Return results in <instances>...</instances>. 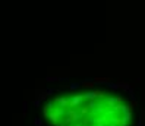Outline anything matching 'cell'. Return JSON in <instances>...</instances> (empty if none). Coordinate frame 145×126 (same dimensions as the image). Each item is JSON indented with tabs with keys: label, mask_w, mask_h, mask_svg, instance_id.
<instances>
[{
	"label": "cell",
	"mask_w": 145,
	"mask_h": 126,
	"mask_svg": "<svg viewBox=\"0 0 145 126\" xmlns=\"http://www.w3.org/2000/svg\"><path fill=\"white\" fill-rule=\"evenodd\" d=\"M84 98H85V95H78V97L75 95V97L72 98V101H70V107H75V106H78V104L84 100Z\"/></svg>",
	"instance_id": "cell-1"
},
{
	"label": "cell",
	"mask_w": 145,
	"mask_h": 126,
	"mask_svg": "<svg viewBox=\"0 0 145 126\" xmlns=\"http://www.w3.org/2000/svg\"><path fill=\"white\" fill-rule=\"evenodd\" d=\"M107 87H109L110 90H113V91H116V90L122 88V84H113V82H107Z\"/></svg>",
	"instance_id": "cell-2"
},
{
	"label": "cell",
	"mask_w": 145,
	"mask_h": 126,
	"mask_svg": "<svg viewBox=\"0 0 145 126\" xmlns=\"http://www.w3.org/2000/svg\"><path fill=\"white\" fill-rule=\"evenodd\" d=\"M56 101H59L60 104H62V107H65V106L68 104V100H66V98H57Z\"/></svg>",
	"instance_id": "cell-3"
},
{
	"label": "cell",
	"mask_w": 145,
	"mask_h": 126,
	"mask_svg": "<svg viewBox=\"0 0 145 126\" xmlns=\"http://www.w3.org/2000/svg\"><path fill=\"white\" fill-rule=\"evenodd\" d=\"M78 88H79V84H70L69 85V90H70V91H75Z\"/></svg>",
	"instance_id": "cell-4"
},
{
	"label": "cell",
	"mask_w": 145,
	"mask_h": 126,
	"mask_svg": "<svg viewBox=\"0 0 145 126\" xmlns=\"http://www.w3.org/2000/svg\"><path fill=\"white\" fill-rule=\"evenodd\" d=\"M34 125H35V126H41V125H43V122H41V119H40V117H37V119H35V120H34Z\"/></svg>",
	"instance_id": "cell-5"
},
{
	"label": "cell",
	"mask_w": 145,
	"mask_h": 126,
	"mask_svg": "<svg viewBox=\"0 0 145 126\" xmlns=\"http://www.w3.org/2000/svg\"><path fill=\"white\" fill-rule=\"evenodd\" d=\"M85 88H94V82H85V84H82Z\"/></svg>",
	"instance_id": "cell-6"
},
{
	"label": "cell",
	"mask_w": 145,
	"mask_h": 126,
	"mask_svg": "<svg viewBox=\"0 0 145 126\" xmlns=\"http://www.w3.org/2000/svg\"><path fill=\"white\" fill-rule=\"evenodd\" d=\"M40 103H41V100H40V98H37V100H34V106H35V107H38V106H40Z\"/></svg>",
	"instance_id": "cell-7"
},
{
	"label": "cell",
	"mask_w": 145,
	"mask_h": 126,
	"mask_svg": "<svg viewBox=\"0 0 145 126\" xmlns=\"http://www.w3.org/2000/svg\"><path fill=\"white\" fill-rule=\"evenodd\" d=\"M76 126H81V125H76Z\"/></svg>",
	"instance_id": "cell-8"
}]
</instances>
